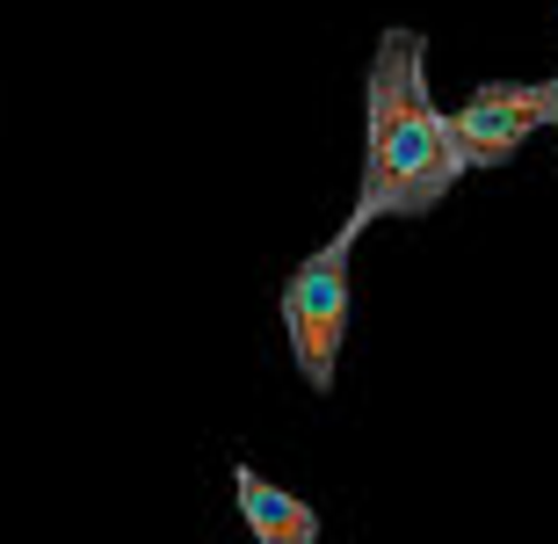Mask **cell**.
I'll return each mask as SVG.
<instances>
[{"instance_id": "obj_1", "label": "cell", "mask_w": 558, "mask_h": 544, "mask_svg": "<svg viewBox=\"0 0 558 544\" xmlns=\"http://www.w3.org/2000/svg\"><path fill=\"white\" fill-rule=\"evenodd\" d=\"M457 174L472 168L450 138V109L428 95V44L414 29H385L363 73V189L349 218H428Z\"/></svg>"}, {"instance_id": "obj_2", "label": "cell", "mask_w": 558, "mask_h": 544, "mask_svg": "<svg viewBox=\"0 0 558 544\" xmlns=\"http://www.w3.org/2000/svg\"><path fill=\"white\" fill-rule=\"evenodd\" d=\"M355 218L333 232L319 254H305L283 283V335L298 377L312 392H333V363H341V335H349V254H355Z\"/></svg>"}, {"instance_id": "obj_3", "label": "cell", "mask_w": 558, "mask_h": 544, "mask_svg": "<svg viewBox=\"0 0 558 544\" xmlns=\"http://www.w3.org/2000/svg\"><path fill=\"white\" fill-rule=\"evenodd\" d=\"M558 87L551 81H486L450 109V138L464 168H508L537 131H551Z\"/></svg>"}, {"instance_id": "obj_4", "label": "cell", "mask_w": 558, "mask_h": 544, "mask_svg": "<svg viewBox=\"0 0 558 544\" xmlns=\"http://www.w3.org/2000/svg\"><path fill=\"white\" fill-rule=\"evenodd\" d=\"M232 494H240V516H247V530L262 544H312L319 537V516H312L298 494H283L276 480H262L254 464L232 472Z\"/></svg>"}, {"instance_id": "obj_5", "label": "cell", "mask_w": 558, "mask_h": 544, "mask_svg": "<svg viewBox=\"0 0 558 544\" xmlns=\"http://www.w3.org/2000/svg\"><path fill=\"white\" fill-rule=\"evenodd\" d=\"M551 87H558V81H551ZM551 131H558V117H551Z\"/></svg>"}]
</instances>
